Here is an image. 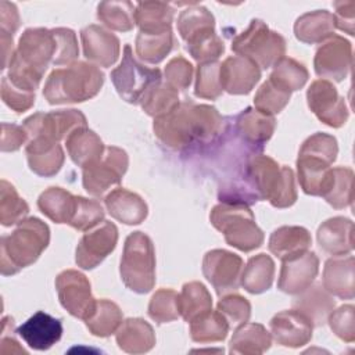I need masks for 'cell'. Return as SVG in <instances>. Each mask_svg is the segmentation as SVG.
<instances>
[{"instance_id":"obj_11","label":"cell","mask_w":355,"mask_h":355,"mask_svg":"<svg viewBox=\"0 0 355 355\" xmlns=\"http://www.w3.org/2000/svg\"><path fill=\"white\" fill-rule=\"evenodd\" d=\"M22 126L26 130L29 140L44 137L60 141L65 140L73 130L86 128L87 122L79 110H58L51 112H36L26 118Z\"/></svg>"},{"instance_id":"obj_42","label":"cell","mask_w":355,"mask_h":355,"mask_svg":"<svg viewBox=\"0 0 355 355\" xmlns=\"http://www.w3.org/2000/svg\"><path fill=\"white\" fill-rule=\"evenodd\" d=\"M175 39L172 31L162 33L139 32L136 36V54L140 60L148 64L161 62L173 49Z\"/></svg>"},{"instance_id":"obj_56","label":"cell","mask_w":355,"mask_h":355,"mask_svg":"<svg viewBox=\"0 0 355 355\" xmlns=\"http://www.w3.org/2000/svg\"><path fill=\"white\" fill-rule=\"evenodd\" d=\"M327 322L333 333L345 343L355 340V324H354V306L341 305L338 309H333Z\"/></svg>"},{"instance_id":"obj_47","label":"cell","mask_w":355,"mask_h":355,"mask_svg":"<svg viewBox=\"0 0 355 355\" xmlns=\"http://www.w3.org/2000/svg\"><path fill=\"white\" fill-rule=\"evenodd\" d=\"M290 97H291V92L286 90L284 87L279 86L273 80L268 79L258 89L254 97V105H255V110H258L259 112L273 116L275 114H279L288 104Z\"/></svg>"},{"instance_id":"obj_10","label":"cell","mask_w":355,"mask_h":355,"mask_svg":"<svg viewBox=\"0 0 355 355\" xmlns=\"http://www.w3.org/2000/svg\"><path fill=\"white\" fill-rule=\"evenodd\" d=\"M129 158L125 150L110 146L105 147L104 154L82 168V183L85 190L94 196L103 197L114 186H118L128 169Z\"/></svg>"},{"instance_id":"obj_16","label":"cell","mask_w":355,"mask_h":355,"mask_svg":"<svg viewBox=\"0 0 355 355\" xmlns=\"http://www.w3.org/2000/svg\"><path fill=\"white\" fill-rule=\"evenodd\" d=\"M118 241V229L110 220H103L79 240L75 261L82 269L90 270L98 266L110 255Z\"/></svg>"},{"instance_id":"obj_36","label":"cell","mask_w":355,"mask_h":355,"mask_svg":"<svg viewBox=\"0 0 355 355\" xmlns=\"http://www.w3.org/2000/svg\"><path fill=\"white\" fill-rule=\"evenodd\" d=\"M275 277V262L266 254L251 257L241 270L240 284L251 294H261L270 288Z\"/></svg>"},{"instance_id":"obj_14","label":"cell","mask_w":355,"mask_h":355,"mask_svg":"<svg viewBox=\"0 0 355 355\" xmlns=\"http://www.w3.org/2000/svg\"><path fill=\"white\" fill-rule=\"evenodd\" d=\"M241 270L243 259L227 250H211L204 255L202 273L220 297L239 288Z\"/></svg>"},{"instance_id":"obj_20","label":"cell","mask_w":355,"mask_h":355,"mask_svg":"<svg viewBox=\"0 0 355 355\" xmlns=\"http://www.w3.org/2000/svg\"><path fill=\"white\" fill-rule=\"evenodd\" d=\"M312 323L298 311L287 309L276 313L270 320L273 340L283 345L298 348L312 338Z\"/></svg>"},{"instance_id":"obj_28","label":"cell","mask_w":355,"mask_h":355,"mask_svg":"<svg viewBox=\"0 0 355 355\" xmlns=\"http://www.w3.org/2000/svg\"><path fill=\"white\" fill-rule=\"evenodd\" d=\"M312 239L309 232L302 226H282L277 227L269 237L268 248L279 259L286 261L288 258L304 254L309 250Z\"/></svg>"},{"instance_id":"obj_6","label":"cell","mask_w":355,"mask_h":355,"mask_svg":"<svg viewBox=\"0 0 355 355\" xmlns=\"http://www.w3.org/2000/svg\"><path fill=\"white\" fill-rule=\"evenodd\" d=\"M119 273L129 290L137 294L153 290L155 284V252L151 239L143 232H133L126 237Z\"/></svg>"},{"instance_id":"obj_57","label":"cell","mask_w":355,"mask_h":355,"mask_svg":"<svg viewBox=\"0 0 355 355\" xmlns=\"http://www.w3.org/2000/svg\"><path fill=\"white\" fill-rule=\"evenodd\" d=\"M1 98L15 112H24L35 104V93L17 87L7 76L1 80Z\"/></svg>"},{"instance_id":"obj_38","label":"cell","mask_w":355,"mask_h":355,"mask_svg":"<svg viewBox=\"0 0 355 355\" xmlns=\"http://www.w3.org/2000/svg\"><path fill=\"white\" fill-rule=\"evenodd\" d=\"M352 182L354 172L351 168H331L322 197L336 209L349 207L352 204Z\"/></svg>"},{"instance_id":"obj_48","label":"cell","mask_w":355,"mask_h":355,"mask_svg":"<svg viewBox=\"0 0 355 355\" xmlns=\"http://www.w3.org/2000/svg\"><path fill=\"white\" fill-rule=\"evenodd\" d=\"M148 316L157 323H168L180 316L179 294L169 288L155 291L148 304Z\"/></svg>"},{"instance_id":"obj_31","label":"cell","mask_w":355,"mask_h":355,"mask_svg":"<svg viewBox=\"0 0 355 355\" xmlns=\"http://www.w3.org/2000/svg\"><path fill=\"white\" fill-rule=\"evenodd\" d=\"M331 164L318 155L298 153L297 171L298 182L305 194L322 196L323 187L330 173Z\"/></svg>"},{"instance_id":"obj_37","label":"cell","mask_w":355,"mask_h":355,"mask_svg":"<svg viewBox=\"0 0 355 355\" xmlns=\"http://www.w3.org/2000/svg\"><path fill=\"white\" fill-rule=\"evenodd\" d=\"M76 196L62 187H49L37 198V207L50 220L69 223L75 211Z\"/></svg>"},{"instance_id":"obj_30","label":"cell","mask_w":355,"mask_h":355,"mask_svg":"<svg viewBox=\"0 0 355 355\" xmlns=\"http://www.w3.org/2000/svg\"><path fill=\"white\" fill-rule=\"evenodd\" d=\"M116 344L128 354L148 352L155 344V334L150 323L140 318H129L116 330Z\"/></svg>"},{"instance_id":"obj_24","label":"cell","mask_w":355,"mask_h":355,"mask_svg":"<svg viewBox=\"0 0 355 355\" xmlns=\"http://www.w3.org/2000/svg\"><path fill=\"white\" fill-rule=\"evenodd\" d=\"M319 247L329 255L343 257L354 248V223L344 216L324 220L316 233Z\"/></svg>"},{"instance_id":"obj_53","label":"cell","mask_w":355,"mask_h":355,"mask_svg":"<svg viewBox=\"0 0 355 355\" xmlns=\"http://www.w3.org/2000/svg\"><path fill=\"white\" fill-rule=\"evenodd\" d=\"M57 43V51L53 65H69L75 62L79 55V47L76 35L69 28H55L51 29Z\"/></svg>"},{"instance_id":"obj_19","label":"cell","mask_w":355,"mask_h":355,"mask_svg":"<svg viewBox=\"0 0 355 355\" xmlns=\"http://www.w3.org/2000/svg\"><path fill=\"white\" fill-rule=\"evenodd\" d=\"M276 128L273 116L259 112L255 108H245L233 118L232 129L237 137L258 153L272 137Z\"/></svg>"},{"instance_id":"obj_3","label":"cell","mask_w":355,"mask_h":355,"mask_svg":"<svg viewBox=\"0 0 355 355\" xmlns=\"http://www.w3.org/2000/svg\"><path fill=\"white\" fill-rule=\"evenodd\" d=\"M50 241L49 226L37 218H26L0 240V269L3 276L18 273L42 255Z\"/></svg>"},{"instance_id":"obj_12","label":"cell","mask_w":355,"mask_h":355,"mask_svg":"<svg viewBox=\"0 0 355 355\" xmlns=\"http://www.w3.org/2000/svg\"><path fill=\"white\" fill-rule=\"evenodd\" d=\"M309 110L327 126H343L349 115L344 97H341L330 80L316 79L306 92Z\"/></svg>"},{"instance_id":"obj_52","label":"cell","mask_w":355,"mask_h":355,"mask_svg":"<svg viewBox=\"0 0 355 355\" xmlns=\"http://www.w3.org/2000/svg\"><path fill=\"white\" fill-rule=\"evenodd\" d=\"M187 51L200 64L211 62V61H216L223 54L225 44L222 39L215 32H212L189 43Z\"/></svg>"},{"instance_id":"obj_55","label":"cell","mask_w":355,"mask_h":355,"mask_svg":"<svg viewBox=\"0 0 355 355\" xmlns=\"http://www.w3.org/2000/svg\"><path fill=\"white\" fill-rule=\"evenodd\" d=\"M165 82L176 90H186L193 78V65L182 55L172 58L165 67Z\"/></svg>"},{"instance_id":"obj_60","label":"cell","mask_w":355,"mask_h":355,"mask_svg":"<svg viewBox=\"0 0 355 355\" xmlns=\"http://www.w3.org/2000/svg\"><path fill=\"white\" fill-rule=\"evenodd\" d=\"M19 25H21V18H19L17 6L10 1H1L0 3V33L14 36Z\"/></svg>"},{"instance_id":"obj_39","label":"cell","mask_w":355,"mask_h":355,"mask_svg":"<svg viewBox=\"0 0 355 355\" xmlns=\"http://www.w3.org/2000/svg\"><path fill=\"white\" fill-rule=\"evenodd\" d=\"M122 322L119 306L110 300H96L93 311L85 319L89 331L97 337H108L116 333Z\"/></svg>"},{"instance_id":"obj_35","label":"cell","mask_w":355,"mask_h":355,"mask_svg":"<svg viewBox=\"0 0 355 355\" xmlns=\"http://www.w3.org/2000/svg\"><path fill=\"white\" fill-rule=\"evenodd\" d=\"M272 337L259 323H243L237 326L230 340L229 351L232 354L258 355L269 349Z\"/></svg>"},{"instance_id":"obj_59","label":"cell","mask_w":355,"mask_h":355,"mask_svg":"<svg viewBox=\"0 0 355 355\" xmlns=\"http://www.w3.org/2000/svg\"><path fill=\"white\" fill-rule=\"evenodd\" d=\"M28 133L24 126L14 123H1V151H17L28 143Z\"/></svg>"},{"instance_id":"obj_40","label":"cell","mask_w":355,"mask_h":355,"mask_svg":"<svg viewBox=\"0 0 355 355\" xmlns=\"http://www.w3.org/2000/svg\"><path fill=\"white\" fill-rule=\"evenodd\" d=\"M212 309V297L200 282H190L182 287L179 294L180 316L190 323Z\"/></svg>"},{"instance_id":"obj_23","label":"cell","mask_w":355,"mask_h":355,"mask_svg":"<svg viewBox=\"0 0 355 355\" xmlns=\"http://www.w3.org/2000/svg\"><path fill=\"white\" fill-rule=\"evenodd\" d=\"M28 165L39 176H54L64 164V151L58 141L36 137L26 143L25 147Z\"/></svg>"},{"instance_id":"obj_9","label":"cell","mask_w":355,"mask_h":355,"mask_svg":"<svg viewBox=\"0 0 355 355\" xmlns=\"http://www.w3.org/2000/svg\"><path fill=\"white\" fill-rule=\"evenodd\" d=\"M111 80L122 100L130 104H140L146 92L162 80V75L158 68H148L139 62L133 55L132 47L126 44L122 61L111 71Z\"/></svg>"},{"instance_id":"obj_32","label":"cell","mask_w":355,"mask_h":355,"mask_svg":"<svg viewBox=\"0 0 355 355\" xmlns=\"http://www.w3.org/2000/svg\"><path fill=\"white\" fill-rule=\"evenodd\" d=\"M67 151L78 166H87L104 154L103 140L90 129L79 128L65 139Z\"/></svg>"},{"instance_id":"obj_17","label":"cell","mask_w":355,"mask_h":355,"mask_svg":"<svg viewBox=\"0 0 355 355\" xmlns=\"http://www.w3.org/2000/svg\"><path fill=\"white\" fill-rule=\"evenodd\" d=\"M319 270V258L315 252L306 251L283 261L277 288L286 294H298L308 288Z\"/></svg>"},{"instance_id":"obj_8","label":"cell","mask_w":355,"mask_h":355,"mask_svg":"<svg viewBox=\"0 0 355 355\" xmlns=\"http://www.w3.org/2000/svg\"><path fill=\"white\" fill-rule=\"evenodd\" d=\"M232 50L266 69L284 57L286 40L263 21L252 19L248 28L232 40Z\"/></svg>"},{"instance_id":"obj_49","label":"cell","mask_w":355,"mask_h":355,"mask_svg":"<svg viewBox=\"0 0 355 355\" xmlns=\"http://www.w3.org/2000/svg\"><path fill=\"white\" fill-rule=\"evenodd\" d=\"M220 62L211 61L202 62L197 68V78L194 86V94L200 98L215 100L218 98L223 89L220 85Z\"/></svg>"},{"instance_id":"obj_58","label":"cell","mask_w":355,"mask_h":355,"mask_svg":"<svg viewBox=\"0 0 355 355\" xmlns=\"http://www.w3.org/2000/svg\"><path fill=\"white\" fill-rule=\"evenodd\" d=\"M334 6V26L348 35H354L355 26V1H336Z\"/></svg>"},{"instance_id":"obj_46","label":"cell","mask_w":355,"mask_h":355,"mask_svg":"<svg viewBox=\"0 0 355 355\" xmlns=\"http://www.w3.org/2000/svg\"><path fill=\"white\" fill-rule=\"evenodd\" d=\"M308 76V71L301 62L290 57H283L273 65L269 79L288 92H295L304 87Z\"/></svg>"},{"instance_id":"obj_18","label":"cell","mask_w":355,"mask_h":355,"mask_svg":"<svg viewBox=\"0 0 355 355\" xmlns=\"http://www.w3.org/2000/svg\"><path fill=\"white\" fill-rule=\"evenodd\" d=\"M85 57L98 67L110 68L119 57V39L100 25H89L80 31Z\"/></svg>"},{"instance_id":"obj_27","label":"cell","mask_w":355,"mask_h":355,"mask_svg":"<svg viewBox=\"0 0 355 355\" xmlns=\"http://www.w3.org/2000/svg\"><path fill=\"white\" fill-rule=\"evenodd\" d=\"M104 202L110 215L125 225H139L148 214L146 201L139 194L126 189L119 187L110 191Z\"/></svg>"},{"instance_id":"obj_61","label":"cell","mask_w":355,"mask_h":355,"mask_svg":"<svg viewBox=\"0 0 355 355\" xmlns=\"http://www.w3.org/2000/svg\"><path fill=\"white\" fill-rule=\"evenodd\" d=\"M1 348L0 351L3 354H25V349L19 345V343L12 337V336H8L7 331H1Z\"/></svg>"},{"instance_id":"obj_51","label":"cell","mask_w":355,"mask_h":355,"mask_svg":"<svg viewBox=\"0 0 355 355\" xmlns=\"http://www.w3.org/2000/svg\"><path fill=\"white\" fill-rule=\"evenodd\" d=\"M216 311H219L223 315V318L232 327L240 326L250 319L251 305L244 297L239 294H229L219 300Z\"/></svg>"},{"instance_id":"obj_45","label":"cell","mask_w":355,"mask_h":355,"mask_svg":"<svg viewBox=\"0 0 355 355\" xmlns=\"http://www.w3.org/2000/svg\"><path fill=\"white\" fill-rule=\"evenodd\" d=\"M29 212V207L24 198L19 197L15 187L7 180L0 184V223L3 226L18 225Z\"/></svg>"},{"instance_id":"obj_2","label":"cell","mask_w":355,"mask_h":355,"mask_svg":"<svg viewBox=\"0 0 355 355\" xmlns=\"http://www.w3.org/2000/svg\"><path fill=\"white\" fill-rule=\"evenodd\" d=\"M55 51L57 43L51 29H25L8 64L7 78L17 87L35 93L47 67L53 64Z\"/></svg>"},{"instance_id":"obj_25","label":"cell","mask_w":355,"mask_h":355,"mask_svg":"<svg viewBox=\"0 0 355 355\" xmlns=\"http://www.w3.org/2000/svg\"><path fill=\"white\" fill-rule=\"evenodd\" d=\"M295 295L291 302L293 309L301 312L315 327L324 324L336 306L331 294L322 284L309 286Z\"/></svg>"},{"instance_id":"obj_43","label":"cell","mask_w":355,"mask_h":355,"mask_svg":"<svg viewBox=\"0 0 355 355\" xmlns=\"http://www.w3.org/2000/svg\"><path fill=\"white\" fill-rule=\"evenodd\" d=\"M136 6L130 1H101L97 6V18L108 29L129 32L135 26Z\"/></svg>"},{"instance_id":"obj_54","label":"cell","mask_w":355,"mask_h":355,"mask_svg":"<svg viewBox=\"0 0 355 355\" xmlns=\"http://www.w3.org/2000/svg\"><path fill=\"white\" fill-rule=\"evenodd\" d=\"M300 153L318 155L330 164H333L338 154V146L334 136L318 132L312 136H309L301 146Z\"/></svg>"},{"instance_id":"obj_34","label":"cell","mask_w":355,"mask_h":355,"mask_svg":"<svg viewBox=\"0 0 355 355\" xmlns=\"http://www.w3.org/2000/svg\"><path fill=\"white\" fill-rule=\"evenodd\" d=\"M178 32L186 44L215 32V18L205 7L191 4L178 17Z\"/></svg>"},{"instance_id":"obj_13","label":"cell","mask_w":355,"mask_h":355,"mask_svg":"<svg viewBox=\"0 0 355 355\" xmlns=\"http://www.w3.org/2000/svg\"><path fill=\"white\" fill-rule=\"evenodd\" d=\"M55 290L61 305L75 318L85 320L96 305L89 279L78 270H62L55 277Z\"/></svg>"},{"instance_id":"obj_22","label":"cell","mask_w":355,"mask_h":355,"mask_svg":"<svg viewBox=\"0 0 355 355\" xmlns=\"http://www.w3.org/2000/svg\"><path fill=\"white\" fill-rule=\"evenodd\" d=\"M18 336L33 349L46 351L60 341L62 323L60 319L39 311L17 329Z\"/></svg>"},{"instance_id":"obj_50","label":"cell","mask_w":355,"mask_h":355,"mask_svg":"<svg viewBox=\"0 0 355 355\" xmlns=\"http://www.w3.org/2000/svg\"><path fill=\"white\" fill-rule=\"evenodd\" d=\"M104 220V209L97 200L76 196V205L71 222L68 223L76 230L85 232L97 226Z\"/></svg>"},{"instance_id":"obj_44","label":"cell","mask_w":355,"mask_h":355,"mask_svg":"<svg viewBox=\"0 0 355 355\" xmlns=\"http://www.w3.org/2000/svg\"><path fill=\"white\" fill-rule=\"evenodd\" d=\"M229 323L219 311H209L190 322V337L196 343H215L226 338Z\"/></svg>"},{"instance_id":"obj_41","label":"cell","mask_w":355,"mask_h":355,"mask_svg":"<svg viewBox=\"0 0 355 355\" xmlns=\"http://www.w3.org/2000/svg\"><path fill=\"white\" fill-rule=\"evenodd\" d=\"M179 104L178 90L162 80L153 85L140 100L143 111L154 119L173 111Z\"/></svg>"},{"instance_id":"obj_15","label":"cell","mask_w":355,"mask_h":355,"mask_svg":"<svg viewBox=\"0 0 355 355\" xmlns=\"http://www.w3.org/2000/svg\"><path fill=\"white\" fill-rule=\"evenodd\" d=\"M352 64L351 43L343 36L333 35L324 40L316 50L313 67L318 76L322 79H333L334 82L344 80Z\"/></svg>"},{"instance_id":"obj_26","label":"cell","mask_w":355,"mask_h":355,"mask_svg":"<svg viewBox=\"0 0 355 355\" xmlns=\"http://www.w3.org/2000/svg\"><path fill=\"white\" fill-rule=\"evenodd\" d=\"M354 257H336L326 261L322 286L331 295L341 300L354 298Z\"/></svg>"},{"instance_id":"obj_1","label":"cell","mask_w":355,"mask_h":355,"mask_svg":"<svg viewBox=\"0 0 355 355\" xmlns=\"http://www.w3.org/2000/svg\"><path fill=\"white\" fill-rule=\"evenodd\" d=\"M225 119L212 105L180 103L173 111L154 119V135L168 148L187 153L214 144L225 130Z\"/></svg>"},{"instance_id":"obj_5","label":"cell","mask_w":355,"mask_h":355,"mask_svg":"<svg viewBox=\"0 0 355 355\" xmlns=\"http://www.w3.org/2000/svg\"><path fill=\"white\" fill-rule=\"evenodd\" d=\"M259 200H268L276 208L291 207L297 201L295 176L291 168L279 165L263 154L251 157L243 166Z\"/></svg>"},{"instance_id":"obj_21","label":"cell","mask_w":355,"mask_h":355,"mask_svg":"<svg viewBox=\"0 0 355 355\" xmlns=\"http://www.w3.org/2000/svg\"><path fill=\"white\" fill-rule=\"evenodd\" d=\"M220 85L229 94H248L261 79L259 67L241 55L227 57L220 62Z\"/></svg>"},{"instance_id":"obj_29","label":"cell","mask_w":355,"mask_h":355,"mask_svg":"<svg viewBox=\"0 0 355 355\" xmlns=\"http://www.w3.org/2000/svg\"><path fill=\"white\" fill-rule=\"evenodd\" d=\"M334 18L327 10L305 12L294 24L295 37L306 44L323 43L334 35Z\"/></svg>"},{"instance_id":"obj_33","label":"cell","mask_w":355,"mask_h":355,"mask_svg":"<svg viewBox=\"0 0 355 355\" xmlns=\"http://www.w3.org/2000/svg\"><path fill=\"white\" fill-rule=\"evenodd\" d=\"M175 10L162 1H141L135 10V24L139 32L162 33L172 31Z\"/></svg>"},{"instance_id":"obj_4","label":"cell","mask_w":355,"mask_h":355,"mask_svg":"<svg viewBox=\"0 0 355 355\" xmlns=\"http://www.w3.org/2000/svg\"><path fill=\"white\" fill-rule=\"evenodd\" d=\"M103 83L104 73L96 65L75 61L50 73L43 96L50 104L82 103L93 98L101 90Z\"/></svg>"},{"instance_id":"obj_7","label":"cell","mask_w":355,"mask_h":355,"mask_svg":"<svg viewBox=\"0 0 355 355\" xmlns=\"http://www.w3.org/2000/svg\"><path fill=\"white\" fill-rule=\"evenodd\" d=\"M209 220L225 236L226 243L240 251L250 252L263 243V232L247 205L220 202L212 208Z\"/></svg>"}]
</instances>
